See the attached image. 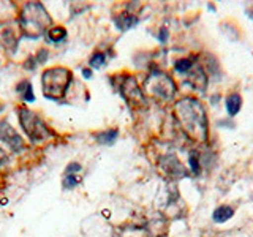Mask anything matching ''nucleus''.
Segmentation results:
<instances>
[{"instance_id":"nucleus-1","label":"nucleus","mask_w":253,"mask_h":237,"mask_svg":"<svg viewBox=\"0 0 253 237\" xmlns=\"http://www.w3.org/2000/svg\"><path fill=\"white\" fill-rule=\"evenodd\" d=\"M176 120L188 138L196 142L208 141V117L203 105L195 98H182L172 108Z\"/></svg>"},{"instance_id":"nucleus-18","label":"nucleus","mask_w":253,"mask_h":237,"mask_svg":"<svg viewBox=\"0 0 253 237\" xmlns=\"http://www.w3.org/2000/svg\"><path fill=\"white\" fill-rule=\"evenodd\" d=\"M76 171H81V164H78V163H71V164H68V166H67L65 174H73V172H76Z\"/></svg>"},{"instance_id":"nucleus-2","label":"nucleus","mask_w":253,"mask_h":237,"mask_svg":"<svg viewBox=\"0 0 253 237\" xmlns=\"http://www.w3.org/2000/svg\"><path fill=\"white\" fill-rule=\"evenodd\" d=\"M19 26L26 37L32 40H38L40 37L47 34V30L52 27V19L42 3L29 2L22 8Z\"/></svg>"},{"instance_id":"nucleus-8","label":"nucleus","mask_w":253,"mask_h":237,"mask_svg":"<svg viewBox=\"0 0 253 237\" xmlns=\"http://www.w3.org/2000/svg\"><path fill=\"white\" fill-rule=\"evenodd\" d=\"M187 84H190L192 87H195L196 90H204L206 84H208V78H206L203 68L198 65V63H193L190 70L187 71Z\"/></svg>"},{"instance_id":"nucleus-7","label":"nucleus","mask_w":253,"mask_h":237,"mask_svg":"<svg viewBox=\"0 0 253 237\" xmlns=\"http://www.w3.org/2000/svg\"><path fill=\"white\" fill-rule=\"evenodd\" d=\"M0 141H3L8 147L14 150V152H19L24 147L22 138L6 120H0Z\"/></svg>"},{"instance_id":"nucleus-15","label":"nucleus","mask_w":253,"mask_h":237,"mask_svg":"<svg viewBox=\"0 0 253 237\" xmlns=\"http://www.w3.org/2000/svg\"><path fill=\"white\" fill-rule=\"evenodd\" d=\"M79 182H81V179H78L76 176H73V174H65V179H63V187L65 188H75Z\"/></svg>"},{"instance_id":"nucleus-9","label":"nucleus","mask_w":253,"mask_h":237,"mask_svg":"<svg viewBox=\"0 0 253 237\" xmlns=\"http://www.w3.org/2000/svg\"><path fill=\"white\" fill-rule=\"evenodd\" d=\"M176 160H177L176 157H174V155H169V157L162 158V161H160V168H162L166 174H168L169 177H172V179L184 176V168H182V164H180L179 161L172 166V163L176 161Z\"/></svg>"},{"instance_id":"nucleus-10","label":"nucleus","mask_w":253,"mask_h":237,"mask_svg":"<svg viewBox=\"0 0 253 237\" xmlns=\"http://www.w3.org/2000/svg\"><path fill=\"white\" fill-rule=\"evenodd\" d=\"M233 215H234L233 207H229V205H220V207H217L215 210H213L212 218L215 223H225V221H228Z\"/></svg>"},{"instance_id":"nucleus-13","label":"nucleus","mask_w":253,"mask_h":237,"mask_svg":"<svg viewBox=\"0 0 253 237\" xmlns=\"http://www.w3.org/2000/svg\"><path fill=\"white\" fill-rule=\"evenodd\" d=\"M136 22H138V19L134 18V16L128 14V13H124V14H121V16H119V18L116 19V24L119 26V29H122V30L133 27Z\"/></svg>"},{"instance_id":"nucleus-12","label":"nucleus","mask_w":253,"mask_h":237,"mask_svg":"<svg viewBox=\"0 0 253 237\" xmlns=\"http://www.w3.org/2000/svg\"><path fill=\"white\" fill-rule=\"evenodd\" d=\"M46 35H47V38H49V41L59 43V41H63V40L67 38V30L60 26H52L49 30H47Z\"/></svg>"},{"instance_id":"nucleus-3","label":"nucleus","mask_w":253,"mask_h":237,"mask_svg":"<svg viewBox=\"0 0 253 237\" xmlns=\"http://www.w3.org/2000/svg\"><path fill=\"white\" fill-rule=\"evenodd\" d=\"M71 82V71L63 67H54L44 70L42 76L43 92L47 98L60 100L67 93L68 85Z\"/></svg>"},{"instance_id":"nucleus-22","label":"nucleus","mask_w":253,"mask_h":237,"mask_svg":"<svg viewBox=\"0 0 253 237\" xmlns=\"http://www.w3.org/2000/svg\"><path fill=\"white\" fill-rule=\"evenodd\" d=\"M3 109V105H2V103H0V111H2Z\"/></svg>"},{"instance_id":"nucleus-20","label":"nucleus","mask_w":253,"mask_h":237,"mask_svg":"<svg viewBox=\"0 0 253 237\" xmlns=\"http://www.w3.org/2000/svg\"><path fill=\"white\" fill-rule=\"evenodd\" d=\"M83 75H84L85 78H90V75H92V71H90V70H84V71H83Z\"/></svg>"},{"instance_id":"nucleus-16","label":"nucleus","mask_w":253,"mask_h":237,"mask_svg":"<svg viewBox=\"0 0 253 237\" xmlns=\"http://www.w3.org/2000/svg\"><path fill=\"white\" fill-rule=\"evenodd\" d=\"M105 62H106L105 54L97 52V54H93V55H92V59H90V67L98 68V67H101V65H105Z\"/></svg>"},{"instance_id":"nucleus-11","label":"nucleus","mask_w":253,"mask_h":237,"mask_svg":"<svg viewBox=\"0 0 253 237\" xmlns=\"http://www.w3.org/2000/svg\"><path fill=\"white\" fill-rule=\"evenodd\" d=\"M241 106H242V98L239 93H231L226 98V109H228L229 116H236L239 113Z\"/></svg>"},{"instance_id":"nucleus-6","label":"nucleus","mask_w":253,"mask_h":237,"mask_svg":"<svg viewBox=\"0 0 253 237\" xmlns=\"http://www.w3.org/2000/svg\"><path fill=\"white\" fill-rule=\"evenodd\" d=\"M121 93L124 95V98L128 101V105L131 106H142L144 105V93L138 87L136 79L128 76L124 79V82L121 84Z\"/></svg>"},{"instance_id":"nucleus-14","label":"nucleus","mask_w":253,"mask_h":237,"mask_svg":"<svg viewBox=\"0 0 253 237\" xmlns=\"http://www.w3.org/2000/svg\"><path fill=\"white\" fill-rule=\"evenodd\" d=\"M117 130H108V131H103L97 134V139L101 144H113L114 139L117 138Z\"/></svg>"},{"instance_id":"nucleus-4","label":"nucleus","mask_w":253,"mask_h":237,"mask_svg":"<svg viewBox=\"0 0 253 237\" xmlns=\"http://www.w3.org/2000/svg\"><path fill=\"white\" fill-rule=\"evenodd\" d=\"M144 90L155 100L171 101L176 95V84L163 71H152L144 81Z\"/></svg>"},{"instance_id":"nucleus-19","label":"nucleus","mask_w":253,"mask_h":237,"mask_svg":"<svg viewBox=\"0 0 253 237\" xmlns=\"http://www.w3.org/2000/svg\"><path fill=\"white\" fill-rule=\"evenodd\" d=\"M166 37H168V30L162 29V32H160V40H162V41H166Z\"/></svg>"},{"instance_id":"nucleus-5","label":"nucleus","mask_w":253,"mask_h":237,"mask_svg":"<svg viewBox=\"0 0 253 237\" xmlns=\"http://www.w3.org/2000/svg\"><path fill=\"white\" fill-rule=\"evenodd\" d=\"M19 122L21 126L24 128V131L27 133V136L32 139V142L35 144H42V142L47 141L49 138H52L51 130L44 125V122L40 118L34 111H30L29 108H19Z\"/></svg>"},{"instance_id":"nucleus-17","label":"nucleus","mask_w":253,"mask_h":237,"mask_svg":"<svg viewBox=\"0 0 253 237\" xmlns=\"http://www.w3.org/2000/svg\"><path fill=\"white\" fill-rule=\"evenodd\" d=\"M188 163H190V168H192L193 174H200L201 168H200V161L196 160V155H195V152H193L192 155H190V158H188Z\"/></svg>"},{"instance_id":"nucleus-21","label":"nucleus","mask_w":253,"mask_h":237,"mask_svg":"<svg viewBox=\"0 0 253 237\" xmlns=\"http://www.w3.org/2000/svg\"><path fill=\"white\" fill-rule=\"evenodd\" d=\"M3 157H5V154H3V150H2V149H0V161H2V160H3Z\"/></svg>"}]
</instances>
